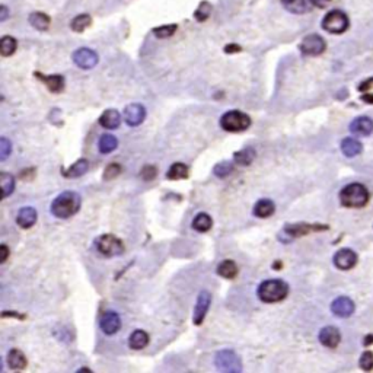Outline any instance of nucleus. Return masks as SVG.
<instances>
[{
	"label": "nucleus",
	"instance_id": "obj_1",
	"mask_svg": "<svg viewBox=\"0 0 373 373\" xmlns=\"http://www.w3.org/2000/svg\"><path fill=\"white\" fill-rule=\"evenodd\" d=\"M82 204V197L76 191H64L58 194L51 203V213L57 219H69L74 216Z\"/></svg>",
	"mask_w": 373,
	"mask_h": 373
},
{
	"label": "nucleus",
	"instance_id": "obj_2",
	"mask_svg": "<svg viewBox=\"0 0 373 373\" xmlns=\"http://www.w3.org/2000/svg\"><path fill=\"white\" fill-rule=\"evenodd\" d=\"M289 295V284L280 279L264 280L257 289L258 299L264 303H277L284 301Z\"/></svg>",
	"mask_w": 373,
	"mask_h": 373
},
{
	"label": "nucleus",
	"instance_id": "obj_3",
	"mask_svg": "<svg viewBox=\"0 0 373 373\" xmlns=\"http://www.w3.org/2000/svg\"><path fill=\"white\" fill-rule=\"evenodd\" d=\"M340 201L346 207H363L369 201V191L363 184H348L340 192Z\"/></svg>",
	"mask_w": 373,
	"mask_h": 373
},
{
	"label": "nucleus",
	"instance_id": "obj_4",
	"mask_svg": "<svg viewBox=\"0 0 373 373\" xmlns=\"http://www.w3.org/2000/svg\"><path fill=\"white\" fill-rule=\"evenodd\" d=\"M251 123L252 121L249 119V115H246L245 112L237 111V109L228 111L220 117V127L229 133L245 131L246 128H249Z\"/></svg>",
	"mask_w": 373,
	"mask_h": 373
},
{
	"label": "nucleus",
	"instance_id": "obj_5",
	"mask_svg": "<svg viewBox=\"0 0 373 373\" xmlns=\"http://www.w3.org/2000/svg\"><path fill=\"white\" fill-rule=\"evenodd\" d=\"M95 246L98 249V252L107 258H112V257H119L124 252V244L123 241L119 239L117 237L111 235V233H105L101 235L96 241H95Z\"/></svg>",
	"mask_w": 373,
	"mask_h": 373
},
{
	"label": "nucleus",
	"instance_id": "obj_6",
	"mask_svg": "<svg viewBox=\"0 0 373 373\" xmlns=\"http://www.w3.org/2000/svg\"><path fill=\"white\" fill-rule=\"evenodd\" d=\"M214 364L220 372L228 373H239L242 372V363L239 356L233 350H220L218 355L214 356Z\"/></svg>",
	"mask_w": 373,
	"mask_h": 373
},
{
	"label": "nucleus",
	"instance_id": "obj_7",
	"mask_svg": "<svg viewBox=\"0 0 373 373\" xmlns=\"http://www.w3.org/2000/svg\"><path fill=\"white\" fill-rule=\"evenodd\" d=\"M322 28L329 34H343L348 28V18L341 10H331L322 19Z\"/></svg>",
	"mask_w": 373,
	"mask_h": 373
},
{
	"label": "nucleus",
	"instance_id": "obj_8",
	"mask_svg": "<svg viewBox=\"0 0 373 373\" xmlns=\"http://www.w3.org/2000/svg\"><path fill=\"white\" fill-rule=\"evenodd\" d=\"M73 62L77 67H81L83 70H89V69H93L100 58H98V54L91 50V48H79L73 53Z\"/></svg>",
	"mask_w": 373,
	"mask_h": 373
},
{
	"label": "nucleus",
	"instance_id": "obj_9",
	"mask_svg": "<svg viewBox=\"0 0 373 373\" xmlns=\"http://www.w3.org/2000/svg\"><path fill=\"white\" fill-rule=\"evenodd\" d=\"M325 41L324 38L318 34H310L305 36L301 43V51L305 55H319L325 51Z\"/></svg>",
	"mask_w": 373,
	"mask_h": 373
},
{
	"label": "nucleus",
	"instance_id": "obj_10",
	"mask_svg": "<svg viewBox=\"0 0 373 373\" xmlns=\"http://www.w3.org/2000/svg\"><path fill=\"white\" fill-rule=\"evenodd\" d=\"M210 303H211V295L207 290H201L197 296V302H195V308H194V317H192V322L194 325H201L203 321L206 318L207 312H209Z\"/></svg>",
	"mask_w": 373,
	"mask_h": 373
},
{
	"label": "nucleus",
	"instance_id": "obj_11",
	"mask_svg": "<svg viewBox=\"0 0 373 373\" xmlns=\"http://www.w3.org/2000/svg\"><path fill=\"white\" fill-rule=\"evenodd\" d=\"M100 327L104 334L107 336H114L121 329V318L117 312L108 310L105 312L100 319Z\"/></svg>",
	"mask_w": 373,
	"mask_h": 373
},
{
	"label": "nucleus",
	"instance_id": "obj_12",
	"mask_svg": "<svg viewBox=\"0 0 373 373\" xmlns=\"http://www.w3.org/2000/svg\"><path fill=\"white\" fill-rule=\"evenodd\" d=\"M146 119V108L142 104H130L124 109V120L130 127L140 126Z\"/></svg>",
	"mask_w": 373,
	"mask_h": 373
},
{
	"label": "nucleus",
	"instance_id": "obj_13",
	"mask_svg": "<svg viewBox=\"0 0 373 373\" xmlns=\"http://www.w3.org/2000/svg\"><path fill=\"white\" fill-rule=\"evenodd\" d=\"M357 264V255L355 251L343 248L334 255V265L338 270H351Z\"/></svg>",
	"mask_w": 373,
	"mask_h": 373
},
{
	"label": "nucleus",
	"instance_id": "obj_14",
	"mask_svg": "<svg viewBox=\"0 0 373 373\" xmlns=\"http://www.w3.org/2000/svg\"><path fill=\"white\" fill-rule=\"evenodd\" d=\"M331 312L340 317V318H347L355 312V303L347 296H340L331 303Z\"/></svg>",
	"mask_w": 373,
	"mask_h": 373
},
{
	"label": "nucleus",
	"instance_id": "obj_15",
	"mask_svg": "<svg viewBox=\"0 0 373 373\" xmlns=\"http://www.w3.org/2000/svg\"><path fill=\"white\" fill-rule=\"evenodd\" d=\"M319 341L328 348H336L341 341V334L336 327H324L319 331Z\"/></svg>",
	"mask_w": 373,
	"mask_h": 373
},
{
	"label": "nucleus",
	"instance_id": "obj_16",
	"mask_svg": "<svg viewBox=\"0 0 373 373\" xmlns=\"http://www.w3.org/2000/svg\"><path fill=\"white\" fill-rule=\"evenodd\" d=\"M36 218H38V213L34 207H22L18 211V216H16V223H18L19 228L22 229H29L35 225Z\"/></svg>",
	"mask_w": 373,
	"mask_h": 373
},
{
	"label": "nucleus",
	"instance_id": "obj_17",
	"mask_svg": "<svg viewBox=\"0 0 373 373\" xmlns=\"http://www.w3.org/2000/svg\"><path fill=\"white\" fill-rule=\"evenodd\" d=\"M350 131L355 136H369L373 131V121L369 117H359L351 121L350 124Z\"/></svg>",
	"mask_w": 373,
	"mask_h": 373
},
{
	"label": "nucleus",
	"instance_id": "obj_18",
	"mask_svg": "<svg viewBox=\"0 0 373 373\" xmlns=\"http://www.w3.org/2000/svg\"><path fill=\"white\" fill-rule=\"evenodd\" d=\"M100 124L104 128L115 130L121 124V115H120L117 109H107V111L102 112V115L100 117Z\"/></svg>",
	"mask_w": 373,
	"mask_h": 373
},
{
	"label": "nucleus",
	"instance_id": "obj_19",
	"mask_svg": "<svg viewBox=\"0 0 373 373\" xmlns=\"http://www.w3.org/2000/svg\"><path fill=\"white\" fill-rule=\"evenodd\" d=\"M276 211V204L270 199H261L255 203L254 216L260 219H265L273 216Z\"/></svg>",
	"mask_w": 373,
	"mask_h": 373
},
{
	"label": "nucleus",
	"instance_id": "obj_20",
	"mask_svg": "<svg viewBox=\"0 0 373 373\" xmlns=\"http://www.w3.org/2000/svg\"><path fill=\"white\" fill-rule=\"evenodd\" d=\"M6 360H8V366L13 370H22L27 367V357L18 348H12L8 353Z\"/></svg>",
	"mask_w": 373,
	"mask_h": 373
},
{
	"label": "nucleus",
	"instance_id": "obj_21",
	"mask_svg": "<svg viewBox=\"0 0 373 373\" xmlns=\"http://www.w3.org/2000/svg\"><path fill=\"white\" fill-rule=\"evenodd\" d=\"M149 344V334L143 329H136L128 338V346L131 350H143Z\"/></svg>",
	"mask_w": 373,
	"mask_h": 373
},
{
	"label": "nucleus",
	"instance_id": "obj_22",
	"mask_svg": "<svg viewBox=\"0 0 373 373\" xmlns=\"http://www.w3.org/2000/svg\"><path fill=\"white\" fill-rule=\"evenodd\" d=\"M317 229L322 228L310 226V225H306V223H296V225H286L284 229H283V233L289 235L290 238H298L302 237V235H308L312 230H317Z\"/></svg>",
	"mask_w": 373,
	"mask_h": 373
},
{
	"label": "nucleus",
	"instance_id": "obj_23",
	"mask_svg": "<svg viewBox=\"0 0 373 373\" xmlns=\"http://www.w3.org/2000/svg\"><path fill=\"white\" fill-rule=\"evenodd\" d=\"M88 171H89V162L86 159H79L69 169H63V175L66 178H79Z\"/></svg>",
	"mask_w": 373,
	"mask_h": 373
},
{
	"label": "nucleus",
	"instance_id": "obj_24",
	"mask_svg": "<svg viewBox=\"0 0 373 373\" xmlns=\"http://www.w3.org/2000/svg\"><path fill=\"white\" fill-rule=\"evenodd\" d=\"M341 150L347 158H355V156L360 155L362 150H363V146L359 140L351 139V137H347L341 142Z\"/></svg>",
	"mask_w": 373,
	"mask_h": 373
},
{
	"label": "nucleus",
	"instance_id": "obj_25",
	"mask_svg": "<svg viewBox=\"0 0 373 373\" xmlns=\"http://www.w3.org/2000/svg\"><path fill=\"white\" fill-rule=\"evenodd\" d=\"M238 273H239V268H238L237 263H233L232 260H225L218 265V274L223 279L232 280L237 277Z\"/></svg>",
	"mask_w": 373,
	"mask_h": 373
},
{
	"label": "nucleus",
	"instance_id": "obj_26",
	"mask_svg": "<svg viewBox=\"0 0 373 373\" xmlns=\"http://www.w3.org/2000/svg\"><path fill=\"white\" fill-rule=\"evenodd\" d=\"M211 226H213V220H211V218H210L207 213H199L195 218L192 219L191 228L195 232H200V233L209 232Z\"/></svg>",
	"mask_w": 373,
	"mask_h": 373
},
{
	"label": "nucleus",
	"instance_id": "obj_27",
	"mask_svg": "<svg viewBox=\"0 0 373 373\" xmlns=\"http://www.w3.org/2000/svg\"><path fill=\"white\" fill-rule=\"evenodd\" d=\"M38 77H43L41 74H36ZM43 82L46 86L53 92V93H60L64 89V77L60 74H53V76H46L43 77Z\"/></svg>",
	"mask_w": 373,
	"mask_h": 373
},
{
	"label": "nucleus",
	"instance_id": "obj_28",
	"mask_svg": "<svg viewBox=\"0 0 373 373\" xmlns=\"http://www.w3.org/2000/svg\"><path fill=\"white\" fill-rule=\"evenodd\" d=\"M166 178L171 180V181H178V180H185V178H188V168H187V165L182 164V162L173 164L172 166L168 169Z\"/></svg>",
	"mask_w": 373,
	"mask_h": 373
},
{
	"label": "nucleus",
	"instance_id": "obj_29",
	"mask_svg": "<svg viewBox=\"0 0 373 373\" xmlns=\"http://www.w3.org/2000/svg\"><path fill=\"white\" fill-rule=\"evenodd\" d=\"M119 146V139L112 134H102L100 137V142H98V147H100L101 153L107 155L111 153L112 150H115Z\"/></svg>",
	"mask_w": 373,
	"mask_h": 373
},
{
	"label": "nucleus",
	"instance_id": "obj_30",
	"mask_svg": "<svg viewBox=\"0 0 373 373\" xmlns=\"http://www.w3.org/2000/svg\"><path fill=\"white\" fill-rule=\"evenodd\" d=\"M255 156L257 153H255L254 147H245L244 150H239L233 155V161H235V164L241 165V166H248L254 162Z\"/></svg>",
	"mask_w": 373,
	"mask_h": 373
},
{
	"label": "nucleus",
	"instance_id": "obj_31",
	"mask_svg": "<svg viewBox=\"0 0 373 373\" xmlns=\"http://www.w3.org/2000/svg\"><path fill=\"white\" fill-rule=\"evenodd\" d=\"M28 21L38 31H47L48 27H50V18L47 16L46 13H43V12H34V13H31Z\"/></svg>",
	"mask_w": 373,
	"mask_h": 373
},
{
	"label": "nucleus",
	"instance_id": "obj_32",
	"mask_svg": "<svg viewBox=\"0 0 373 373\" xmlns=\"http://www.w3.org/2000/svg\"><path fill=\"white\" fill-rule=\"evenodd\" d=\"M282 3L291 13H306L309 10L308 0H282Z\"/></svg>",
	"mask_w": 373,
	"mask_h": 373
},
{
	"label": "nucleus",
	"instance_id": "obj_33",
	"mask_svg": "<svg viewBox=\"0 0 373 373\" xmlns=\"http://www.w3.org/2000/svg\"><path fill=\"white\" fill-rule=\"evenodd\" d=\"M0 184H2L3 199H8L10 194L15 191V178L8 172H2L0 173Z\"/></svg>",
	"mask_w": 373,
	"mask_h": 373
},
{
	"label": "nucleus",
	"instance_id": "obj_34",
	"mask_svg": "<svg viewBox=\"0 0 373 373\" xmlns=\"http://www.w3.org/2000/svg\"><path fill=\"white\" fill-rule=\"evenodd\" d=\"M18 48V43L15 38L12 36H3L2 41H0V54L3 57H9L12 55Z\"/></svg>",
	"mask_w": 373,
	"mask_h": 373
},
{
	"label": "nucleus",
	"instance_id": "obj_35",
	"mask_svg": "<svg viewBox=\"0 0 373 373\" xmlns=\"http://www.w3.org/2000/svg\"><path fill=\"white\" fill-rule=\"evenodd\" d=\"M92 19L89 15H86V13H83V15H79V16H76V18L73 19L72 24H70V27L74 32H83L86 28L91 25Z\"/></svg>",
	"mask_w": 373,
	"mask_h": 373
},
{
	"label": "nucleus",
	"instance_id": "obj_36",
	"mask_svg": "<svg viewBox=\"0 0 373 373\" xmlns=\"http://www.w3.org/2000/svg\"><path fill=\"white\" fill-rule=\"evenodd\" d=\"M232 171H233V164L229 162V161H223L213 168V173L219 178H226L232 173Z\"/></svg>",
	"mask_w": 373,
	"mask_h": 373
},
{
	"label": "nucleus",
	"instance_id": "obj_37",
	"mask_svg": "<svg viewBox=\"0 0 373 373\" xmlns=\"http://www.w3.org/2000/svg\"><path fill=\"white\" fill-rule=\"evenodd\" d=\"M210 13H211V5L209 2H201L199 9L195 10L194 16H195V19L199 22H204V21H207L210 18Z\"/></svg>",
	"mask_w": 373,
	"mask_h": 373
},
{
	"label": "nucleus",
	"instance_id": "obj_38",
	"mask_svg": "<svg viewBox=\"0 0 373 373\" xmlns=\"http://www.w3.org/2000/svg\"><path fill=\"white\" fill-rule=\"evenodd\" d=\"M176 25L175 24H171V25H164V27H158L153 29V34H155L158 38H169L175 34L176 31Z\"/></svg>",
	"mask_w": 373,
	"mask_h": 373
},
{
	"label": "nucleus",
	"instance_id": "obj_39",
	"mask_svg": "<svg viewBox=\"0 0 373 373\" xmlns=\"http://www.w3.org/2000/svg\"><path fill=\"white\" fill-rule=\"evenodd\" d=\"M120 173H121V166L119 164H109L104 171V180L111 181V180L117 178Z\"/></svg>",
	"mask_w": 373,
	"mask_h": 373
},
{
	"label": "nucleus",
	"instance_id": "obj_40",
	"mask_svg": "<svg viewBox=\"0 0 373 373\" xmlns=\"http://www.w3.org/2000/svg\"><path fill=\"white\" fill-rule=\"evenodd\" d=\"M10 152H12V143L6 137H2L0 139V161H6Z\"/></svg>",
	"mask_w": 373,
	"mask_h": 373
},
{
	"label": "nucleus",
	"instance_id": "obj_41",
	"mask_svg": "<svg viewBox=\"0 0 373 373\" xmlns=\"http://www.w3.org/2000/svg\"><path fill=\"white\" fill-rule=\"evenodd\" d=\"M360 367L363 370H370L373 367V353L372 351H364L360 357Z\"/></svg>",
	"mask_w": 373,
	"mask_h": 373
},
{
	"label": "nucleus",
	"instance_id": "obj_42",
	"mask_svg": "<svg viewBox=\"0 0 373 373\" xmlns=\"http://www.w3.org/2000/svg\"><path fill=\"white\" fill-rule=\"evenodd\" d=\"M140 175H142V178H143V180H146V181H150V180H153L156 175H158V169H156L155 166H152V165H147V166H145V168L142 169Z\"/></svg>",
	"mask_w": 373,
	"mask_h": 373
},
{
	"label": "nucleus",
	"instance_id": "obj_43",
	"mask_svg": "<svg viewBox=\"0 0 373 373\" xmlns=\"http://www.w3.org/2000/svg\"><path fill=\"white\" fill-rule=\"evenodd\" d=\"M310 3L317 8H327L328 5L331 3V0H310Z\"/></svg>",
	"mask_w": 373,
	"mask_h": 373
},
{
	"label": "nucleus",
	"instance_id": "obj_44",
	"mask_svg": "<svg viewBox=\"0 0 373 373\" xmlns=\"http://www.w3.org/2000/svg\"><path fill=\"white\" fill-rule=\"evenodd\" d=\"M0 249H2V258H0V263H5L6 260H8V257H9V248L6 245H2L0 246Z\"/></svg>",
	"mask_w": 373,
	"mask_h": 373
},
{
	"label": "nucleus",
	"instance_id": "obj_45",
	"mask_svg": "<svg viewBox=\"0 0 373 373\" xmlns=\"http://www.w3.org/2000/svg\"><path fill=\"white\" fill-rule=\"evenodd\" d=\"M8 15H9V13H8V8H6V6H2V8H0V21H2V22L6 21Z\"/></svg>",
	"mask_w": 373,
	"mask_h": 373
},
{
	"label": "nucleus",
	"instance_id": "obj_46",
	"mask_svg": "<svg viewBox=\"0 0 373 373\" xmlns=\"http://www.w3.org/2000/svg\"><path fill=\"white\" fill-rule=\"evenodd\" d=\"M226 53H230V51H241V47L239 46H228L225 48Z\"/></svg>",
	"mask_w": 373,
	"mask_h": 373
},
{
	"label": "nucleus",
	"instance_id": "obj_47",
	"mask_svg": "<svg viewBox=\"0 0 373 373\" xmlns=\"http://www.w3.org/2000/svg\"><path fill=\"white\" fill-rule=\"evenodd\" d=\"M363 101H367V102H373V96H370V95H363Z\"/></svg>",
	"mask_w": 373,
	"mask_h": 373
}]
</instances>
